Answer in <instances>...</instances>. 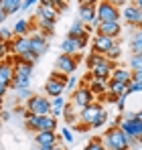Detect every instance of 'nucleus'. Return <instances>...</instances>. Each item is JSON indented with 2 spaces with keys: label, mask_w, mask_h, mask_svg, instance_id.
I'll return each mask as SVG.
<instances>
[{
  "label": "nucleus",
  "mask_w": 142,
  "mask_h": 150,
  "mask_svg": "<svg viewBox=\"0 0 142 150\" xmlns=\"http://www.w3.org/2000/svg\"><path fill=\"white\" fill-rule=\"evenodd\" d=\"M104 142H106L104 146L108 150H130L136 144V140H130V138L120 130V126H110V128L106 130Z\"/></svg>",
  "instance_id": "obj_1"
},
{
  "label": "nucleus",
  "mask_w": 142,
  "mask_h": 150,
  "mask_svg": "<svg viewBox=\"0 0 142 150\" xmlns=\"http://www.w3.org/2000/svg\"><path fill=\"white\" fill-rule=\"evenodd\" d=\"M120 130L130 138V140H140L142 136V120L136 118V114H124L122 122H120Z\"/></svg>",
  "instance_id": "obj_2"
},
{
  "label": "nucleus",
  "mask_w": 142,
  "mask_h": 150,
  "mask_svg": "<svg viewBox=\"0 0 142 150\" xmlns=\"http://www.w3.org/2000/svg\"><path fill=\"white\" fill-rule=\"evenodd\" d=\"M24 110L35 114V116H49L51 114V100L47 96H39V93H33L28 100L24 101Z\"/></svg>",
  "instance_id": "obj_3"
},
{
  "label": "nucleus",
  "mask_w": 142,
  "mask_h": 150,
  "mask_svg": "<svg viewBox=\"0 0 142 150\" xmlns=\"http://www.w3.org/2000/svg\"><path fill=\"white\" fill-rule=\"evenodd\" d=\"M95 16H97L99 23H120L122 12H120V8L116 4L104 0V2H99V4L95 6Z\"/></svg>",
  "instance_id": "obj_4"
},
{
  "label": "nucleus",
  "mask_w": 142,
  "mask_h": 150,
  "mask_svg": "<svg viewBox=\"0 0 142 150\" xmlns=\"http://www.w3.org/2000/svg\"><path fill=\"white\" fill-rule=\"evenodd\" d=\"M79 59H81V55H79V53H77V55H67V53H61V55L57 57V61H55L57 71H59V73H65V75H73V71L77 69Z\"/></svg>",
  "instance_id": "obj_5"
},
{
  "label": "nucleus",
  "mask_w": 142,
  "mask_h": 150,
  "mask_svg": "<svg viewBox=\"0 0 142 150\" xmlns=\"http://www.w3.org/2000/svg\"><path fill=\"white\" fill-rule=\"evenodd\" d=\"M71 103H73V108H77V110H83L85 105H89V103H94V93L89 91V87H85V85H79L73 93H71Z\"/></svg>",
  "instance_id": "obj_6"
},
{
  "label": "nucleus",
  "mask_w": 142,
  "mask_h": 150,
  "mask_svg": "<svg viewBox=\"0 0 142 150\" xmlns=\"http://www.w3.org/2000/svg\"><path fill=\"white\" fill-rule=\"evenodd\" d=\"M122 21L130 26H142V12L136 4H126L122 8Z\"/></svg>",
  "instance_id": "obj_7"
},
{
  "label": "nucleus",
  "mask_w": 142,
  "mask_h": 150,
  "mask_svg": "<svg viewBox=\"0 0 142 150\" xmlns=\"http://www.w3.org/2000/svg\"><path fill=\"white\" fill-rule=\"evenodd\" d=\"M77 21H81L89 30H92V28H97L99 21H97V16H95V6H79V10H77Z\"/></svg>",
  "instance_id": "obj_8"
},
{
  "label": "nucleus",
  "mask_w": 142,
  "mask_h": 150,
  "mask_svg": "<svg viewBox=\"0 0 142 150\" xmlns=\"http://www.w3.org/2000/svg\"><path fill=\"white\" fill-rule=\"evenodd\" d=\"M114 45H116V39H112V37H104V35H95L94 39H92V53L106 55Z\"/></svg>",
  "instance_id": "obj_9"
},
{
  "label": "nucleus",
  "mask_w": 142,
  "mask_h": 150,
  "mask_svg": "<svg viewBox=\"0 0 142 150\" xmlns=\"http://www.w3.org/2000/svg\"><path fill=\"white\" fill-rule=\"evenodd\" d=\"M104 112V108H102V103H89V105H85L81 112H79V120H81V124L83 126H92L94 124V120Z\"/></svg>",
  "instance_id": "obj_10"
},
{
  "label": "nucleus",
  "mask_w": 142,
  "mask_h": 150,
  "mask_svg": "<svg viewBox=\"0 0 142 150\" xmlns=\"http://www.w3.org/2000/svg\"><path fill=\"white\" fill-rule=\"evenodd\" d=\"M114 67H116V63L104 59L102 63H97V65H94V67L89 69V75H92V77H97V79H110V75H112V71H114Z\"/></svg>",
  "instance_id": "obj_11"
},
{
  "label": "nucleus",
  "mask_w": 142,
  "mask_h": 150,
  "mask_svg": "<svg viewBox=\"0 0 142 150\" xmlns=\"http://www.w3.org/2000/svg\"><path fill=\"white\" fill-rule=\"evenodd\" d=\"M12 79H14V57H10L8 61H2L0 65V83H4L10 89Z\"/></svg>",
  "instance_id": "obj_12"
},
{
  "label": "nucleus",
  "mask_w": 142,
  "mask_h": 150,
  "mask_svg": "<svg viewBox=\"0 0 142 150\" xmlns=\"http://www.w3.org/2000/svg\"><path fill=\"white\" fill-rule=\"evenodd\" d=\"M31 51L35 53V55H45L49 51V37H45L43 33H37V35H33L31 37Z\"/></svg>",
  "instance_id": "obj_13"
},
{
  "label": "nucleus",
  "mask_w": 142,
  "mask_h": 150,
  "mask_svg": "<svg viewBox=\"0 0 142 150\" xmlns=\"http://www.w3.org/2000/svg\"><path fill=\"white\" fill-rule=\"evenodd\" d=\"M95 35H104V37H112L118 41V37L122 35V25L120 23H99L95 28Z\"/></svg>",
  "instance_id": "obj_14"
},
{
  "label": "nucleus",
  "mask_w": 142,
  "mask_h": 150,
  "mask_svg": "<svg viewBox=\"0 0 142 150\" xmlns=\"http://www.w3.org/2000/svg\"><path fill=\"white\" fill-rule=\"evenodd\" d=\"M8 47H10V53L16 57L31 53V37H14V41L8 43Z\"/></svg>",
  "instance_id": "obj_15"
},
{
  "label": "nucleus",
  "mask_w": 142,
  "mask_h": 150,
  "mask_svg": "<svg viewBox=\"0 0 142 150\" xmlns=\"http://www.w3.org/2000/svg\"><path fill=\"white\" fill-rule=\"evenodd\" d=\"M31 75H33V65L21 61V59L14 55V79L23 81V79H31Z\"/></svg>",
  "instance_id": "obj_16"
},
{
  "label": "nucleus",
  "mask_w": 142,
  "mask_h": 150,
  "mask_svg": "<svg viewBox=\"0 0 142 150\" xmlns=\"http://www.w3.org/2000/svg\"><path fill=\"white\" fill-rule=\"evenodd\" d=\"M63 91H65V83L59 81V79H55V77H49L47 83H45V93H47V98L63 96Z\"/></svg>",
  "instance_id": "obj_17"
},
{
  "label": "nucleus",
  "mask_w": 142,
  "mask_h": 150,
  "mask_svg": "<svg viewBox=\"0 0 142 150\" xmlns=\"http://www.w3.org/2000/svg\"><path fill=\"white\" fill-rule=\"evenodd\" d=\"M85 81H89V91L94 93V98L95 96H106V91H108V81L110 79H97V77H92L89 75V79L85 77Z\"/></svg>",
  "instance_id": "obj_18"
},
{
  "label": "nucleus",
  "mask_w": 142,
  "mask_h": 150,
  "mask_svg": "<svg viewBox=\"0 0 142 150\" xmlns=\"http://www.w3.org/2000/svg\"><path fill=\"white\" fill-rule=\"evenodd\" d=\"M35 142H37V146H55L57 142H59V136L55 134V132H37L35 134Z\"/></svg>",
  "instance_id": "obj_19"
},
{
  "label": "nucleus",
  "mask_w": 142,
  "mask_h": 150,
  "mask_svg": "<svg viewBox=\"0 0 142 150\" xmlns=\"http://www.w3.org/2000/svg\"><path fill=\"white\" fill-rule=\"evenodd\" d=\"M110 79H114V81H120V83H130L132 81V69L128 67H114V71H112V75H110Z\"/></svg>",
  "instance_id": "obj_20"
},
{
  "label": "nucleus",
  "mask_w": 142,
  "mask_h": 150,
  "mask_svg": "<svg viewBox=\"0 0 142 150\" xmlns=\"http://www.w3.org/2000/svg\"><path fill=\"white\" fill-rule=\"evenodd\" d=\"M35 28V25L31 23V21H26V18H21V21H16V25L12 26V33H14V37H28V33Z\"/></svg>",
  "instance_id": "obj_21"
},
{
  "label": "nucleus",
  "mask_w": 142,
  "mask_h": 150,
  "mask_svg": "<svg viewBox=\"0 0 142 150\" xmlns=\"http://www.w3.org/2000/svg\"><path fill=\"white\" fill-rule=\"evenodd\" d=\"M35 18H43V21H51V23H57L59 18V12L55 8H49V6H39L37 12H35Z\"/></svg>",
  "instance_id": "obj_22"
},
{
  "label": "nucleus",
  "mask_w": 142,
  "mask_h": 150,
  "mask_svg": "<svg viewBox=\"0 0 142 150\" xmlns=\"http://www.w3.org/2000/svg\"><path fill=\"white\" fill-rule=\"evenodd\" d=\"M61 51L63 53H67V55H77L81 47H79V41L77 39H73V37H65L63 41H61Z\"/></svg>",
  "instance_id": "obj_23"
},
{
  "label": "nucleus",
  "mask_w": 142,
  "mask_h": 150,
  "mask_svg": "<svg viewBox=\"0 0 142 150\" xmlns=\"http://www.w3.org/2000/svg\"><path fill=\"white\" fill-rule=\"evenodd\" d=\"M65 98L63 96H57V98H51V116L53 118H61L63 116V108H65Z\"/></svg>",
  "instance_id": "obj_24"
},
{
  "label": "nucleus",
  "mask_w": 142,
  "mask_h": 150,
  "mask_svg": "<svg viewBox=\"0 0 142 150\" xmlns=\"http://www.w3.org/2000/svg\"><path fill=\"white\" fill-rule=\"evenodd\" d=\"M55 132L57 130V118H53L51 114L49 116H41L39 118V132Z\"/></svg>",
  "instance_id": "obj_25"
},
{
  "label": "nucleus",
  "mask_w": 142,
  "mask_h": 150,
  "mask_svg": "<svg viewBox=\"0 0 142 150\" xmlns=\"http://www.w3.org/2000/svg\"><path fill=\"white\" fill-rule=\"evenodd\" d=\"M23 118H24V128L28 130V132H39V118L41 116H35V114H31V112H23Z\"/></svg>",
  "instance_id": "obj_26"
},
{
  "label": "nucleus",
  "mask_w": 142,
  "mask_h": 150,
  "mask_svg": "<svg viewBox=\"0 0 142 150\" xmlns=\"http://www.w3.org/2000/svg\"><path fill=\"white\" fill-rule=\"evenodd\" d=\"M2 10L6 12V16L16 14L23 10V0H2Z\"/></svg>",
  "instance_id": "obj_27"
},
{
  "label": "nucleus",
  "mask_w": 142,
  "mask_h": 150,
  "mask_svg": "<svg viewBox=\"0 0 142 150\" xmlns=\"http://www.w3.org/2000/svg\"><path fill=\"white\" fill-rule=\"evenodd\" d=\"M130 49H132V55H140L142 53V26H138L130 39Z\"/></svg>",
  "instance_id": "obj_28"
},
{
  "label": "nucleus",
  "mask_w": 142,
  "mask_h": 150,
  "mask_svg": "<svg viewBox=\"0 0 142 150\" xmlns=\"http://www.w3.org/2000/svg\"><path fill=\"white\" fill-rule=\"evenodd\" d=\"M106 93H112V96L120 98L122 93H126V83H120V81L110 79V81H108V91H106Z\"/></svg>",
  "instance_id": "obj_29"
},
{
  "label": "nucleus",
  "mask_w": 142,
  "mask_h": 150,
  "mask_svg": "<svg viewBox=\"0 0 142 150\" xmlns=\"http://www.w3.org/2000/svg\"><path fill=\"white\" fill-rule=\"evenodd\" d=\"M83 33H89V28L83 25L81 21H75V23L69 26V33H67V37H73V39H77V37H81Z\"/></svg>",
  "instance_id": "obj_30"
},
{
  "label": "nucleus",
  "mask_w": 142,
  "mask_h": 150,
  "mask_svg": "<svg viewBox=\"0 0 142 150\" xmlns=\"http://www.w3.org/2000/svg\"><path fill=\"white\" fill-rule=\"evenodd\" d=\"M104 57H106L108 61H112V63H116V61H118L120 57H122V45H120L118 41H116V45H114L112 49L108 51V53H106Z\"/></svg>",
  "instance_id": "obj_31"
},
{
  "label": "nucleus",
  "mask_w": 142,
  "mask_h": 150,
  "mask_svg": "<svg viewBox=\"0 0 142 150\" xmlns=\"http://www.w3.org/2000/svg\"><path fill=\"white\" fill-rule=\"evenodd\" d=\"M63 116H65V122L67 124H75L79 118L75 116V108H73V103H65V108H63Z\"/></svg>",
  "instance_id": "obj_32"
},
{
  "label": "nucleus",
  "mask_w": 142,
  "mask_h": 150,
  "mask_svg": "<svg viewBox=\"0 0 142 150\" xmlns=\"http://www.w3.org/2000/svg\"><path fill=\"white\" fill-rule=\"evenodd\" d=\"M14 41V33H12V28H0V43H12Z\"/></svg>",
  "instance_id": "obj_33"
},
{
  "label": "nucleus",
  "mask_w": 142,
  "mask_h": 150,
  "mask_svg": "<svg viewBox=\"0 0 142 150\" xmlns=\"http://www.w3.org/2000/svg\"><path fill=\"white\" fill-rule=\"evenodd\" d=\"M83 150H106V146H104V142H102L99 138H92V140L85 144Z\"/></svg>",
  "instance_id": "obj_34"
},
{
  "label": "nucleus",
  "mask_w": 142,
  "mask_h": 150,
  "mask_svg": "<svg viewBox=\"0 0 142 150\" xmlns=\"http://www.w3.org/2000/svg\"><path fill=\"white\" fill-rule=\"evenodd\" d=\"M108 118H110V116H108V112L104 110V112H102V114H99V116H97V118L94 120V124L89 126V128H94V130H97V128H102V126H104L106 122H108Z\"/></svg>",
  "instance_id": "obj_35"
},
{
  "label": "nucleus",
  "mask_w": 142,
  "mask_h": 150,
  "mask_svg": "<svg viewBox=\"0 0 142 150\" xmlns=\"http://www.w3.org/2000/svg\"><path fill=\"white\" fill-rule=\"evenodd\" d=\"M130 69H132V71H140L142 69V53L130 57Z\"/></svg>",
  "instance_id": "obj_36"
},
{
  "label": "nucleus",
  "mask_w": 142,
  "mask_h": 150,
  "mask_svg": "<svg viewBox=\"0 0 142 150\" xmlns=\"http://www.w3.org/2000/svg\"><path fill=\"white\" fill-rule=\"evenodd\" d=\"M18 59H21V61H24V63H28V65H33V67H35V63H37V61H39L41 57H39V55H35V53L31 51V53H24V55H21Z\"/></svg>",
  "instance_id": "obj_37"
},
{
  "label": "nucleus",
  "mask_w": 142,
  "mask_h": 150,
  "mask_svg": "<svg viewBox=\"0 0 142 150\" xmlns=\"http://www.w3.org/2000/svg\"><path fill=\"white\" fill-rule=\"evenodd\" d=\"M104 59H106L104 55H97V53H89V55H87V67L92 69L94 65H97V63H102Z\"/></svg>",
  "instance_id": "obj_38"
},
{
  "label": "nucleus",
  "mask_w": 142,
  "mask_h": 150,
  "mask_svg": "<svg viewBox=\"0 0 142 150\" xmlns=\"http://www.w3.org/2000/svg\"><path fill=\"white\" fill-rule=\"evenodd\" d=\"M14 91H16V98H18V100H24V101L33 96V91H31L28 87H26V89H23V87H21V89H14Z\"/></svg>",
  "instance_id": "obj_39"
},
{
  "label": "nucleus",
  "mask_w": 142,
  "mask_h": 150,
  "mask_svg": "<svg viewBox=\"0 0 142 150\" xmlns=\"http://www.w3.org/2000/svg\"><path fill=\"white\" fill-rule=\"evenodd\" d=\"M77 89V77H73V75H69V81H67V85H65V91H69V93H73Z\"/></svg>",
  "instance_id": "obj_40"
},
{
  "label": "nucleus",
  "mask_w": 142,
  "mask_h": 150,
  "mask_svg": "<svg viewBox=\"0 0 142 150\" xmlns=\"http://www.w3.org/2000/svg\"><path fill=\"white\" fill-rule=\"evenodd\" d=\"M8 55H10V47H8V43H0V61H6Z\"/></svg>",
  "instance_id": "obj_41"
},
{
  "label": "nucleus",
  "mask_w": 142,
  "mask_h": 150,
  "mask_svg": "<svg viewBox=\"0 0 142 150\" xmlns=\"http://www.w3.org/2000/svg\"><path fill=\"white\" fill-rule=\"evenodd\" d=\"M63 140H65L67 144H73V142H75V136H73V132H71L69 128L63 130Z\"/></svg>",
  "instance_id": "obj_42"
},
{
  "label": "nucleus",
  "mask_w": 142,
  "mask_h": 150,
  "mask_svg": "<svg viewBox=\"0 0 142 150\" xmlns=\"http://www.w3.org/2000/svg\"><path fill=\"white\" fill-rule=\"evenodd\" d=\"M126 98H128V93H122L118 100H116V108H118V112H120V114L124 112V103H126Z\"/></svg>",
  "instance_id": "obj_43"
},
{
  "label": "nucleus",
  "mask_w": 142,
  "mask_h": 150,
  "mask_svg": "<svg viewBox=\"0 0 142 150\" xmlns=\"http://www.w3.org/2000/svg\"><path fill=\"white\" fill-rule=\"evenodd\" d=\"M79 6H97V0H79Z\"/></svg>",
  "instance_id": "obj_44"
},
{
  "label": "nucleus",
  "mask_w": 142,
  "mask_h": 150,
  "mask_svg": "<svg viewBox=\"0 0 142 150\" xmlns=\"http://www.w3.org/2000/svg\"><path fill=\"white\" fill-rule=\"evenodd\" d=\"M132 79H136V81H142V69H140V71H132Z\"/></svg>",
  "instance_id": "obj_45"
},
{
  "label": "nucleus",
  "mask_w": 142,
  "mask_h": 150,
  "mask_svg": "<svg viewBox=\"0 0 142 150\" xmlns=\"http://www.w3.org/2000/svg\"><path fill=\"white\" fill-rule=\"evenodd\" d=\"M0 120H10V112H8V110H6V112L2 110V112H0Z\"/></svg>",
  "instance_id": "obj_46"
},
{
  "label": "nucleus",
  "mask_w": 142,
  "mask_h": 150,
  "mask_svg": "<svg viewBox=\"0 0 142 150\" xmlns=\"http://www.w3.org/2000/svg\"><path fill=\"white\" fill-rule=\"evenodd\" d=\"M6 91H8V87L4 85V83H0V98L4 100V96H6Z\"/></svg>",
  "instance_id": "obj_47"
},
{
  "label": "nucleus",
  "mask_w": 142,
  "mask_h": 150,
  "mask_svg": "<svg viewBox=\"0 0 142 150\" xmlns=\"http://www.w3.org/2000/svg\"><path fill=\"white\" fill-rule=\"evenodd\" d=\"M108 2H112V4H116L118 8H120V4H124V6L128 4V0H108Z\"/></svg>",
  "instance_id": "obj_48"
},
{
  "label": "nucleus",
  "mask_w": 142,
  "mask_h": 150,
  "mask_svg": "<svg viewBox=\"0 0 142 150\" xmlns=\"http://www.w3.org/2000/svg\"><path fill=\"white\" fill-rule=\"evenodd\" d=\"M4 21H6V12H4V10H2V8H0V25H2V23H4Z\"/></svg>",
  "instance_id": "obj_49"
},
{
  "label": "nucleus",
  "mask_w": 142,
  "mask_h": 150,
  "mask_svg": "<svg viewBox=\"0 0 142 150\" xmlns=\"http://www.w3.org/2000/svg\"><path fill=\"white\" fill-rule=\"evenodd\" d=\"M132 4H136V6L140 8V12H142V0H132Z\"/></svg>",
  "instance_id": "obj_50"
},
{
  "label": "nucleus",
  "mask_w": 142,
  "mask_h": 150,
  "mask_svg": "<svg viewBox=\"0 0 142 150\" xmlns=\"http://www.w3.org/2000/svg\"><path fill=\"white\" fill-rule=\"evenodd\" d=\"M53 146H39V150H51Z\"/></svg>",
  "instance_id": "obj_51"
},
{
  "label": "nucleus",
  "mask_w": 142,
  "mask_h": 150,
  "mask_svg": "<svg viewBox=\"0 0 142 150\" xmlns=\"http://www.w3.org/2000/svg\"><path fill=\"white\" fill-rule=\"evenodd\" d=\"M2 110H4V100L0 98V112H2Z\"/></svg>",
  "instance_id": "obj_52"
},
{
  "label": "nucleus",
  "mask_w": 142,
  "mask_h": 150,
  "mask_svg": "<svg viewBox=\"0 0 142 150\" xmlns=\"http://www.w3.org/2000/svg\"><path fill=\"white\" fill-rule=\"evenodd\" d=\"M136 118H140V120H142V110H140V112H136Z\"/></svg>",
  "instance_id": "obj_53"
},
{
  "label": "nucleus",
  "mask_w": 142,
  "mask_h": 150,
  "mask_svg": "<svg viewBox=\"0 0 142 150\" xmlns=\"http://www.w3.org/2000/svg\"><path fill=\"white\" fill-rule=\"evenodd\" d=\"M51 150H63V148H61V146H57V144H55V146H53V148H51Z\"/></svg>",
  "instance_id": "obj_54"
},
{
  "label": "nucleus",
  "mask_w": 142,
  "mask_h": 150,
  "mask_svg": "<svg viewBox=\"0 0 142 150\" xmlns=\"http://www.w3.org/2000/svg\"><path fill=\"white\" fill-rule=\"evenodd\" d=\"M0 8H2V0H0Z\"/></svg>",
  "instance_id": "obj_55"
},
{
  "label": "nucleus",
  "mask_w": 142,
  "mask_h": 150,
  "mask_svg": "<svg viewBox=\"0 0 142 150\" xmlns=\"http://www.w3.org/2000/svg\"><path fill=\"white\" fill-rule=\"evenodd\" d=\"M138 142H142V136H140V140H138Z\"/></svg>",
  "instance_id": "obj_56"
},
{
  "label": "nucleus",
  "mask_w": 142,
  "mask_h": 150,
  "mask_svg": "<svg viewBox=\"0 0 142 150\" xmlns=\"http://www.w3.org/2000/svg\"><path fill=\"white\" fill-rule=\"evenodd\" d=\"M0 65H2V61H0Z\"/></svg>",
  "instance_id": "obj_57"
},
{
  "label": "nucleus",
  "mask_w": 142,
  "mask_h": 150,
  "mask_svg": "<svg viewBox=\"0 0 142 150\" xmlns=\"http://www.w3.org/2000/svg\"><path fill=\"white\" fill-rule=\"evenodd\" d=\"M23 2H24V0H23Z\"/></svg>",
  "instance_id": "obj_58"
}]
</instances>
